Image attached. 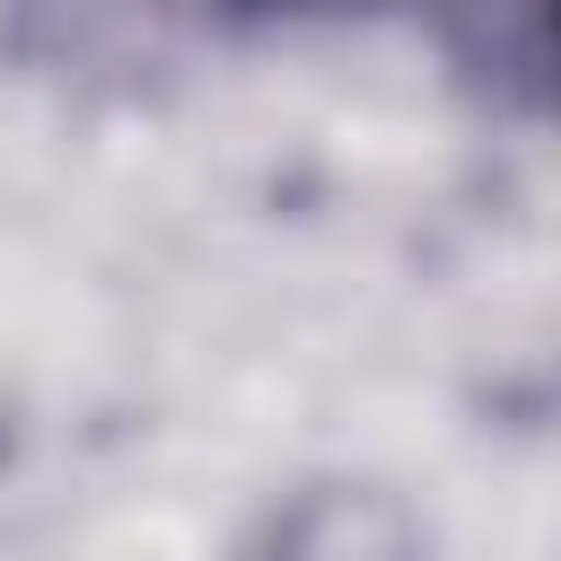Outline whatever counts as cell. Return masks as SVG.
<instances>
[{
  "instance_id": "1",
  "label": "cell",
  "mask_w": 561,
  "mask_h": 561,
  "mask_svg": "<svg viewBox=\"0 0 561 561\" xmlns=\"http://www.w3.org/2000/svg\"><path fill=\"white\" fill-rule=\"evenodd\" d=\"M219 35L228 18L210 0H0V61L88 105L158 96Z\"/></svg>"
},
{
  "instance_id": "2",
  "label": "cell",
  "mask_w": 561,
  "mask_h": 561,
  "mask_svg": "<svg viewBox=\"0 0 561 561\" xmlns=\"http://www.w3.org/2000/svg\"><path fill=\"white\" fill-rule=\"evenodd\" d=\"M237 561H430V517L403 482L324 465L254 508Z\"/></svg>"
},
{
  "instance_id": "3",
  "label": "cell",
  "mask_w": 561,
  "mask_h": 561,
  "mask_svg": "<svg viewBox=\"0 0 561 561\" xmlns=\"http://www.w3.org/2000/svg\"><path fill=\"white\" fill-rule=\"evenodd\" d=\"M447 70L508 123L552 105V0H421Z\"/></svg>"
},
{
  "instance_id": "4",
  "label": "cell",
  "mask_w": 561,
  "mask_h": 561,
  "mask_svg": "<svg viewBox=\"0 0 561 561\" xmlns=\"http://www.w3.org/2000/svg\"><path fill=\"white\" fill-rule=\"evenodd\" d=\"M210 9L237 35V26H368V18L412 9V0H210Z\"/></svg>"
}]
</instances>
